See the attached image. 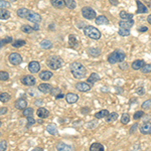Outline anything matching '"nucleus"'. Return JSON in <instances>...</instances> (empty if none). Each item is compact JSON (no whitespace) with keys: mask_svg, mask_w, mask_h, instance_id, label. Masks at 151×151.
I'll return each mask as SVG.
<instances>
[{"mask_svg":"<svg viewBox=\"0 0 151 151\" xmlns=\"http://www.w3.org/2000/svg\"><path fill=\"white\" fill-rule=\"evenodd\" d=\"M70 70H72V74L76 79H84L87 75L86 68L79 62L73 63L70 65Z\"/></svg>","mask_w":151,"mask_h":151,"instance_id":"obj_1","label":"nucleus"},{"mask_svg":"<svg viewBox=\"0 0 151 151\" xmlns=\"http://www.w3.org/2000/svg\"><path fill=\"white\" fill-rule=\"evenodd\" d=\"M47 65L52 70H58L63 65V58L58 55H52L47 60Z\"/></svg>","mask_w":151,"mask_h":151,"instance_id":"obj_2","label":"nucleus"},{"mask_svg":"<svg viewBox=\"0 0 151 151\" xmlns=\"http://www.w3.org/2000/svg\"><path fill=\"white\" fill-rule=\"evenodd\" d=\"M125 60V53L122 50H117L115 52H113L108 57V62L110 64H117V63H121Z\"/></svg>","mask_w":151,"mask_h":151,"instance_id":"obj_3","label":"nucleus"},{"mask_svg":"<svg viewBox=\"0 0 151 151\" xmlns=\"http://www.w3.org/2000/svg\"><path fill=\"white\" fill-rule=\"evenodd\" d=\"M84 32L88 37L92 38V40H99L101 37V32L96 27H94L92 25L86 26L84 28Z\"/></svg>","mask_w":151,"mask_h":151,"instance_id":"obj_4","label":"nucleus"},{"mask_svg":"<svg viewBox=\"0 0 151 151\" xmlns=\"http://www.w3.org/2000/svg\"><path fill=\"white\" fill-rule=\"evenodd\" d=\"M82 14L85 18L89 19V20L96 18V11L93 8H91V7H84L82 9Z\"/></svg>","mask_w":151,"mask_h":151,"instance_id":"obj_5","label":"nucleus"},{"mask_svg":"<svg viewBox=\"0 0 151 151\" xmlns=\"http://www.w3.org/2000/svg\"><path fill=\"white\" fill-rule=\"evenodd\" d=\"M9 62L13 65H18L22 63V58H21V55L17 52H12L11 55H9Z\"/></svg>","mask_w":151,"mask_h":151,"instance_id":"obj_6","label":"nucleus"},{"mask_svg":"<svg viewBox=\"0 0 151 151\" xmlns=\"http://www.w3.org/2000/svg\"><path fill=\"white\" fill-rule=\"evenodd\" d=\"M26 18H27L29 21H31L32 23H35V24L40 23L41 21V16L38 13L33 12V11H29V13H28V15L26 16Z\"/></svg>","mask_w":151,"mask_h":151,"instance_id":"obj_7","label":"nucleus"},{"mask_svg":"<svg viewBox=\"0 0 151 151\" xmlns=\"http://www.w3.org/2000/svg\"><path fill=\"white\" fill-rule=\"evenodd\" d=\"M35 78L33 76H24V77L21 79V83L25 86L28 87H32L35 85Z\"/></svg>","mask_w":151,"mask_h":151,"instance_id":"obj_8","label":"nucleus"},{"mask_svg":"<svg viewBox=\"0 0 151 151\" xmlns=\"http://www.w3.org/2000/svg\"><path fill=\"white\" fill-rule=\"evenodd\" d=\"M28 70L31 74H36V73H38V70H40V63L36 62V60H32V62H30L28 65Z\"/></svg>","mask_w":151,"mask_h":151,"instance_id":"obj_9","label":"nucleus"},{"mask_svg":"<svg viewBox=\"0 0 151 151\" xmlns=\"http://www.w3.org/2000/svg\"><path fill=\"white\" fill-rule=\"evenodd\" d=\"M76 88H77V90L80 92H88L91 90L92 87L86 82H80L76 84Z\"/></svg>","mask_w":151,"mask_h":151,"instance_id":"obj_10","label":"nucleus"},{"mask_svg":"<svg viewBox=\"0 0 151 151\" xmlns=\"http://www.w3.org/2000/svg\"><path fill=\"white\" fill-rule=\"evenodd\" d=\"M140 132L145 135L151 134V123L150 122H144L140 126Z\"/></svg>","mask_w":151,"mask_h":151,"instance_id":"obj_11","label":"nucleus"},{"mask_svg":"<svg viewBox=\"0 0 151 151\" xmlns=\"http://www.w3.org/2000/svg\"><path fill=\"white\" fill-rule=\"evenodd\" d=\"M134 25V20L133 19H124L123 21H120L119 22V26L123 28H131Z\"/></svg>","mask_w":151,"mask_h":151,"instance_id":"obj_12","label":"nucleus"},{"mask_svg":"<svg viewBox=\"0 0 151 151\" xmlns=\"http://www.w3.org/2000/svg\"><path fill=\"white\" fill-rule=\"evenodd\" d=\"M65 100L69 104H74L79 100V96L75 93H68L65 95Z\"/></svg>","mask_w":151,"mask_h":151,"instance_id":"obj_13","label":"nucleus"},{"mask_svg":"<svg viewBox=\"0 0 151 151\" xmlns=\"http://www.w3.org/2000/svg\"><path fill=\"white\" fill-rule=\"evenodd\" d=\"M100 80V76L98 74H96V73H92L91 75H90V77L88 78V84L90 85V86H93L96 82H98Z\"/></svg>","mask_w":151,"mask_h":151,"instance_id":"obj_14","label":"nucleus"},{"mask_svg":"<svg viewBox=\"0 0 151 151\" xmlns=\"http://www.w3.org/2000/svg\"><path fill=\"white\" fill-rule=\"evenodd\" d=\"M136 4H137V13L138 14L147 13V12H148V8L142 3V2L139 1V0H137V1H136Z\"/></svg>","mask_w":151,"mask_h":151,"instance_id":"obj_15","label":"nucleus"},{"mask_svg":"<svg viewBox=\"0 0 151 151\" xmlns=\"http://www.w3.org/2000/svg\"><path fill=\"white\" fill-rule=\"evenodd\" d=\"M95 22L97 25H107V24H109V19L104 15H100L96 18Z\"/></svg>","mask_w":151,"mask_h":151,"instance_id":"obj_16","label":"nucleus"},{"mask_svg":"<svg viewBox=\"0 0 151 151\" xmlns=\"http://www.w3.org/2000/svg\"><path fill=\"white\" fill-rule=\"evenodd\" d=\"M36 114H37V116L40 117L41 119H45L48 117L50 115V112H48L45 108H42V107H40V108L37 109V111H36Z\"/></svg>","mask_w":151,"mask_h":151,"instance_id":"obj_17","label":"nucleus"},{"mask_svg":"<svg viewBox=\"0 0 151 151\" xmlns=\"http://www.w3.org/2000/svg\"><path fill=\"white\" fill-rule=\"evenodd\" d=\"M52 87L50 86V84H40V86H38V90L43 94H48L52 91Z\"/></svg>","mask_w":151,"mask_h":151,"instance_id":"obj_18","label":"nucleus"},{"mask_svg":"<svg viewBox=\"0 0 151 151\" xmlns=\"http://www.w3.org/2000/svg\"><path fill=\"white\" fill-rule=\"evenodd\" d=\"M15 107L19 110H23L27 107V102H26L25 99H18L15 102Z\"/></svg>","mask_w":151,"mask_h":151,"instance_id":"obj_19","label":"nucleus"},{"mask_svg":"<svg viewBox=\"0 0 151 151\" xmlns=\"http://www.w3.org/2000/svg\"><path fill=\"white\" fill-rule=\"evenodd\" d=\"M52 77V73L50 72V70H42L40 74V78L42 81H48Z\"/></svg>","mask_w":151,"mask_h":151,"instance_id":"obj_20","label":"nucleus"},{"mask_svg":"<svg viewBox=\"0 0 151 151\" xmlns=\"http://www.w3.org/2000/svg\"><path fill=\"white\" fill-rule=\"evenodd\" d=\"M144 65H145L144 60H134V62L132 63L131 67H132L133 70H140L141 68H142Z\"/></svg>","mask_w":151,"mask_h":151,"instance_id":"obj_21","label":"nucleus"},{"mask_svg":"<svg viewBox=\"0 0 151 151\" xmlns=\"http://www.w3.org/2000/svg\"><path fill=\"white\" fill-rule=\"evenodd\" d=\"M52 5L55 7V8H64L65 7V0H52Z\"/></svg>","mask_w":151,"mask_h":151,"instance_id":"obj_22","label":"nucleus"},{"mask_svg":"<svg viewBox=\"0 0 151 151\" xmlns=\"http://www.w3.org/2000/svg\"><path fill=\"white\" fill-rule=\"evenodd\" d=\"M69 45H70V47H74V48L77 47V45H79V42H78V40H77V36L73 35H70V36H69Z\"/></svg>","mask_w":151,"mask_h":151,"instance_id":"obj_23","label":"nucleus"},{"mask_svg":"<svg viewBox=\"0 0 151 151\" xmlns=\"http://www.w3.org/2000/svg\"><path fill=\"white\" fill-rule=\"evenodd\" d=\"M47 130L48 131V133L52 134V135H58V134L57 126H55V124H48L47 126Z\"/></svg>","mask_w":151,"mask_h":151,"instance_id":"obj_24","label":"nucleus"},{"mask_svg":"<svg viewBox=\"0 0 151 151\" xmlns=\"http://www.w3.org/2000/svg\"><path fill=\"white\" fill-rule=\"evenodd\" d=\"M16 13H17V15L20 18H26V16H27L29 13V10L27 8H20V9H18Z\"/></svg>","mask_w":151,"mask_h":151,"instance_id":"obj_25","label":"nucleus"},{"mask_svg":"<svg viewBox=\"0 0 151 151\" xmlns=\"http://www.w3.org/2000/svg\"><path fill=\"white\" fill-rule=\"evenodd\" d=\"M57 149L58 150H60V151H62V150H74V148L72 147V146H70V145H67V144H65V143H63V142H60V143H58V144L57 145Z\"/></svg>","mask_w":151,"mask_h":151,"instance_id":"obj_26","label":"nucleus"},{"mask_svg":"<svg viewBox=\"0 0 151 151\" xmlns=\"http://www.w3.org/2000/svg\"><path fill=\"white\" fill-rule=\"evenodd\" d=\"M108 115H109V111L108 110H101V111L97 112V113L95 114V118H97V119L106 118Z\"/></svg>","mask_w":151,"mask_h":151,"instance_id":"obj_27","label":"nucleus"},{"mask_svg":"<svg viewBox=\"0 0 151 151\" xmlns=\"http://www.w3.org/2000/svg\"><path fill=\"white\" fill-rule=\"evenodd\" d=\"M40 47H41V48H43V50H50V48H52V41H50V40H42V41L40 42Z\"/></svg>","mask_w":151,"mask_h":151,"instance_id":"obj_28","label":"nucleus"},{"mask_svg":"<svg viewBox=\"0 0 151 151\" xmlns=\"http://www.w3.org/2000/svg\"><path fill=\"white\" fill-rule=\"evenodd\" d=\"M105 149L104 146L101 144V143H93L90 147V150L91 151H103Z\"/></svg>","mask_w":151,"mask_h":151,"instance_id":"obj_29","label":"nucleus"},{"mask_svg":"<svg viewBox=\"0 0 151 151\" xmlns=\"http://www.w3.org/2000/svg\"><path fill=\"white\" fill-rule=\"evenodd\" d=\"M10 95L8 93H1L0 94V102H2V103H6V102H8L9 100H10Z\"/></svg>","mask_w":151,"mask_h":151,"instance_id":"obj_30","label":"nucleus"},{"mask_svg":"<svg viewBox=\"0 0 151 151\" xmlns=\"http://www.w3.org/2000/svg\"><path fill=\"white\" fill-rule=\"evenodd\" d=\"M65 4L70 9H75L77 7V3L75 0H65Z\"/></svg>","mask_w":151,"mask_h":151,"instance_id":"obj_31","label":"nucleus"},{"mask_svg":"<svg viewBox=\"0 0 151 151\" xmlns=\"http://www.w3.org/2000/svg\"><path fill=\"white\" fill-rule=\"evenodd\" d=\"M107 118V122H114V121L117 120V118H118V114L116 113V112H113V113L109 114L108 116L106 117Z\"/></svg>","mask_w":151,"mask_h":151,"instance_id":"obj_32","label":"nucleus"},{"mask_svg":"<svg viewBox=\"0 0 151 151\" xmlns=\"http://www.w3.org/2000/svg\"><path fill=\"white\" fill-rule=\"evenodd\" d=\"M10 17V13L5 9H0V19H8Z\"/></svg>","mask_w":151,"mask_h":151,"instance_id":"obj_33","label":"nucleus"},{"mask_svg":"<svg viewBox=\"0 0 151 151\" xmlns=\"http://www.w3.org/2000/svg\"><path fill=\"white\" fill-rule=\"evenodd\" d=\"M88 52L91 55H93V57H99V55H101V50H98V48H89Z\"/></svg>","mask_w":151,"mask_h":151,"instance_id":"obj_34","label":"nucleus"},{"mask_svg":"<svg viewBox=\"0 0 151 151\" xmlns=\"http://www.w3.org/2000/svg\"><path fill=\"white\" fill-rule=\"evenodd\" d=\"M10 42H12L11 36H6V37L3 38V40H0V48H1L2 47H4L6 43H10Z\"/></svg>","mask_w":151,"mask_h":151,"instance_id":"obj_35","label":"nucleus"},{"mask_svg":"<svg viewBox=\"0 0 151 151\" xmlns=\"http://www.w3.org/2000/svg\"><path fill=\"white\" fill-rule=\"evenodd\" d=\"M119 15H120V17L122 19H132L133 18V14L128 13V12H126V11H121Z\"/></svg>","mask_w":151,"mask_h":151,"instance_id":"obj_36","label":"nucleus"},{"mask_svg":"<svg viewBox=\"0 0 151 151\" xmlns=\"http://www.w3.org/2000/svg\"><path fill=\"white\" fill-rule=\"evenodd\" d=\"M118 33L121 36H128V35H130V31H129V29L127 28H123V27H121L120 29H119V31H118Z\"/></svg>","mask_w":151,"mask_h":151,"instance_id":"obj_37","label":"nucleus"},{"mask_svg":"<svg viewBox=\"0 0 151 151\" xmlns=\"http://www.w3.org/2000/svg\"><path fill=\"white\" fill-rule=\"evenodd\" d=\"M25 40H15L13 43H12V45H13L14 47H23V45H25Z\"/></svg>","mask_w":151,"mask_h":151,"instance_id":"obj_38","label":"nucleus"},{"mask_svg":"<svg viewBox=\"0 0 151 151\" xmlns=\"http://www.w3.org/2000/svg\"><path fill=\"white\" fill-rule=\"evenodd\" d=\"M129 121H130V116L127 113H124L122 116H121V123L122 124H128Z\"/></svg>","mask_w":151,"mask_h":151,"instance_id":"obj_39","label":"nucleus"},{"mask_svg":"<svg viewBox=\"0 0 151 151\" xmlns=\"http://www.w3.org/2000/svg\"><path fill=\"white\" fill-rule=\"evenodd\" d=\"M21 30L23 31L24 33H31L32 32V30H33V27L32 26H30V25H22L21 26Z\"/></svg>","mask_w":151,"mask_h":151,"instance_id":"obj_40","label":"nucleus"},{"mask_svg":"<svg viewBox=\"0 0 151 151\" xmlns=\"http://www.w3.org/2000/svg\"><path fill=\"white\" fill-rule=\"evenodd\" d=\"M140 70L143 74H149L151 73V65H144Z\"/></svg>","mask_w":151,"mask_h":151,"instance_id":"obj_41","label":"nucleus"},{"mask_svg":"<svg viewBox=\"0 0 151 151\" xmlns=\"http://www.w3.org/2000/svg\"><path fill=\"white\" fill-rule=\"evenodd\" d=\"M141 107H142L143 110H148V109H151V99L145 101L144 103L141 105Z\"/></svg>","mask_w":151,"mask_h":151,"instance_id":"obj_42","label":"nucleus"},{"mask_svg":"<svg viewBox=\"0 0 151 151\" xmlns=\"http://www.w3.org/2000/svg\"><path fill=\"white\" fill-rule=\"evenodd\" d=\"M23 116H25V117L33 116V109L32 108H25L23 111Z\"/></svg>","mask_w":151,"mask_h":151,"instance_id":"obj_43","label":"nucleus"},{"mask_svg":"<svg viewBox=\"0 0 151 151\" xmlns=\"http://www.w3.org/2000/svg\"><path fill=\"white\" fill-rule=\"evenodd\" d=\"M9 79V75L6 72H0V81H6Z\"/></svg>","mask_w":151,"mask_h":151,"instance_id":"obj_44","label":"nucleus"},{"mask_svg":"<svg viewBox=\"0 0 151 151\" xmlns=\"http://www.w3.org/2000/svg\"><path fill=\"white\" fill-rule=\"evenodd\" d=\"M143 116H144V112H143V111H137L135 114H134L133 118L135 119V120H138V119L142 118Z\"/></svg>","mask_w":151,"mask_h":151,"instance_id":"obj_45","label":"nucleus"},{"mask_svg":"<svg viewBox=\"0 0 151 151\" xmlns=\"http://www.w3.org/2000/svg\"><path fill=\"white\" fill-rule=\"evenodd\" d=\"M26 118H27V124H26V126H27V127H30V126H32L33 124L35 123V120L33 119L32 116L26 117Z\"/></svg>","mask_w":151,"mask_h":151,"instance_id":"obj_46","label":"nucleus"},{"mask_svg":"<svg viewBox=\"0 0 151 151\" xmlns=\"http://www.w3.org/2000/svg\"><path fill=\"white\" fill-rule=\"evenodd\" d=\"M9 6V3L5 0H0V9H5Z\"/></svg>","mask_w":151,"mask_h":151,"instance_id":"obj_47","label":"nucleus"},{"mask_svg":"<svg viewBox=\"0 0 151 151\" xmlns=\"http://www.w3.org/2000/svg\"><path fill=\"white\" fill-rule=\"evenodd\" d=\"M97 125H98V122H97V121H93V122L87 123L86 124V127L89 128V129H93V128L96 127Z\"/></svg>","mask_w":151,"mask_h":151,"instance_id":"obj_48","label":"nucleus"},{"mask_svg":"<svg viewBox=\"0 0 151 151\" xmlns=\"http://www.w3.org/2000/svg\"><path fill=\"white\" fill-rule=\"evenodd\" d=\"M60 93V90L58 89V88H52V91H50V94L52 95V96H57Z\"/></svg>","mask_w":151,"mask_h":151,"instance_id":"obj_49","label":"nucleus"},{"mask_svg":"<svg viewBox=\"0 0 151 151\" xmlns=\"http://www.w3.org/2000/svg\"><path fill=\"white\" fill-rule=\"evenodd\" d=\"M6 148H7V142L5 140H3V141H1L0 142V150H6Z\"/></svg>","mask_w":151,"mask_h":151,"instance_id":"obj_50","label":"nucleus"},{"mask_svg":"<svg viewBox=\"0 0 151 151\" xmlns=\"http://www.w3.org/2000/svg\"><path fill=\"white\" fill-rule=\"evenodd\" d=\"M136 93H137L138 95H140V96H142V95L145 94V90L143 87H139L137 90H136Z\"/></svg>","mask_w":151,"mask_h":151,"instance_id":"obj_51","label":"nucleus"},{"mask_svg":"<svg viewBox=\"0 0 151 151\" xmlns=\"http://www.w3.org/2000/svg\"><path fill=\"white\" fill-rule=\"evenodd\" d=\"M7 112V108L3 107V108H0V115H3V114H6Z\"/></svg>","mask_w":151,"mask_h":151,"instance_id":"obj_52","label":"nucleus"},{"mask_svg":"<svg viewBox=\"0 0 151 151\" xmlns=\"http://www.w3.org/2000/svg\"><path fill=\"white\" fill-rule=\"evenodd\" d=\"M138 30H139L140 32H146V31L148 30V28L146 27V26H141V27L138 29Z\"/></svg>","mask_w":151,"mask_h":151,"instance_id":"obj_53","label":"nucleus"},{"mask_svg":"<svg viewBox=\"0 0 151 151\" xmlns=\"http://www.w3.org/2000/svg\"><path fill=\"white\" fill-rule=\"evenodd\" d=\"M109 2L112 4V5H118V3H119V1L118 0H109Z\"/></svg>","mask_w":151,"mask_h":151,"instance_id":"obj_54","label":"nucleus"},{"mask_svg":"<svg viewBox=\"0 0 151 151\" xmlns=\"http://www.w3.org/2000/svg\"><path fill=\"white\" fill-rule=\"evenodd\" d=\"M138 126H139V125H138V124H134V125L132 126V128H131L130 132H131V133H133V131H134V130H135V129H136V128H138Z\"/></svg>","mask_w":151,"mask_h":151,"instance_id":"obj_55","label":"nucleus"},{"mask_svg":"<svg viewBox=\"0 0 151 151\" xmlns=\"http://www.w3.org/2000/svg\"><path fill=\"white\" fill-rule=\"evenodd\" d=\"M64 97H65V95H63V94H58V95H57V96H55V98H57V99H60V98H64Z\"/></svg>","mask_w":151,"mask_h":151,"instance_id":"obj_56","label":"nucleus"},{"mask_svg":"<svg viewBox=\"0 0 151 151\" xmlns=\"http://www.w3.org/2000/svg\"><path fill=\"white\" fill-rule=\"evenodd\" d=\"M147 21H148V22H149V23L151 24V14H150V15L147 17Z\"/></svg>","mask_w":151,"mask_h":151,"instance_id":"obj_57","label":"nucleus"},{"mask_svg":"<svg viewBox=\"0 0 151 151\" xmlns=\"http://www.w3.org/2000/svg\"><path fill=\"white\" fill-rule=\"evenodd\" d=\"M35 104H36V105H38V104H40V105H41V104H42V101H41V100H40H40H37V101L35 102Z\"/></svg>","mask_w":151,"mask_h":151,"instance_id":"obj_58","label":"nucleus"},{"mask_svg":"<svg viewBox=\"0 0 151 151\" xmlns=\"http://www.w3.org/2000/svg\"><path fill=\"white\" fill-rule=\"evenodd\" d=\"M35 151H37V150H42V149H41V148H35Z\"/></svg>","mask_w":151,"mask_h":151,"instance_id":"obj_59","label":"nucleus"},{"mask_svg":"<svg viewBox=\"0 0 151 151\" xmlns=\"http://www.w3.org/2000/svg\"><path fill=\"white\" fill-rule=\"evenodd\" d=\"M0 136H1V132H0Z\"/></svg>","mask_w":151,"mask_h":151,"instance_id":"obj_60","label":"nucleus"},{"mask_svg":"<svg viewBox=\"0 0 151 151\" xmlns=\"http://www.w3.org/2000/svg\"><path fill=\"white\" fill-rule=\"evenodd\" d=\"M0 126H1V122H0Z\"/></svg>","mask_w":151,"mask_h":151,"instance_id":"obj_61","label":"nucleus"}]
</instances>
